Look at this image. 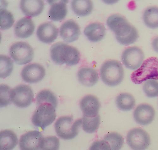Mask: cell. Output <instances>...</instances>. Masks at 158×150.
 Segmentation results:
<instances>
[{
	"label": "cell",
	"instance_id": "obj_1",
	"mask_svg": "<svg viewBox=\"0 0 158 150\" xmlns=\"http://www.w3.org/2000/svg\"><path fill=\"white\" fill-rule=\"evenodd\" d=\"M107 24L110 29L115 33L117 42L122 45L127 46L133 44L139 37L135 27L122 15H111L108 18Z\"/></svg>",
	"mask_w": 158,
	"mask_h": 150
},
{
	"label": "cell",
	"instance_id": "obj_2",
	"mask_svg": "<svg viewBox=\"0 0 158 150\" xmlns=\"http://www.w3.org/2000/svg\"><path fill=\"white\" fill-rule=\"evenodd\" d=\"M52 60L56 64L68 66L77 64L81 60V54L75 47L59 42L52 45L50 49Z\"/></svg>",
	"mask_w": 158,
	"mask_h": 150
},
{
	"label": "cell",
	"instance_id": "obj_3",
	"mask_svg": "<svg viewBox=\"0 0 158 150\" xmlns=\"http://www.w3.org/2000/svg\"><path fill=\"white\" fill-rule=\"evenodd\" d=\"M100 74L102 81L106 85L115 86L120 85L124 77L122 64L115 60L105 62L102 65Z\"/></svg>",
	"mask_w": 158,
	"mask_h": 150
},
{
	"label": "cell",
	"instance_id": "obj_4",
	"mask_svg": "<svg viewBox=\"0 0 158 150\" xmlns=\"http://www.w3.org/2000/svg\"><path fill=\"white\" fill-rule=\"evenodd\" d=\"M82 124V119L75 121L72 116H63L56 121L55 128L59 137L64 140H70L77 135Z\"/></svg>",
	"mask_w": 158,
	"mask_h": 150
},
{
	"label": "cell",
	"instance_id": "obj_5",
	"mask_svg": "<svg viewBox=\"0 0 158 150\" xmlns=\"http://www.w3.org/2000/svg\"><path fill=\"white\" fill-rule=\"evenodd\" d=\"M131 78L136 84L148 79L158 80V59L152 57L144 60L139 69L131 74Z\"/></svg>",
	"mask_w": 158,
	"mask_h": 150
},
{
	"label": "cell",
	"instance_id": "obj_6",
	"mask_svg": "<svg viewBox=\"0 0 158 150\" xmlns=\"http://www.w3.org/2000/svg\"><path fill=\"white\" fill-rule=\"evenodd\" d=\"M37 106L32 117V124L35 126L44 130L56 120V108L52 104L46 103L42 104Z\"/></svg>",
	"mask_w": 158,
	"mask_h": 150
},
{
	"label": "cell",
	"instance_id": "obj_7",
	"mask_svg": "<svg viewBox=\"0 0 158 150\" xmlns=\"http://www.w3.org/2000/svg\"><path fill=\"white\" fill-rule=\"evenodd\" d=\"M10 56L17 64L24 65L31 62L34 56L32 47L28 43L18 42L13 44L10 48Z\"/></svg>",
	"mask_w": 158,
	"mask_h": 150
},
{
	"label": "cell",
	"instance_id": "obj_8",
	"mask_svg": "<svg viewBox=\"0 0 158 150\" xmlns=\"http://www.w3.org/2000/svg\"><path fill=\"white\" fill-rule=\"evenodd\" d=\"M10 99L11 102L18 107H27L33 102V90L28 85H19L11 90Z\"/></svg>",
	"mask_w": 158,
	"mask_h": 150
},
{
	"label": "cell",
	"instance_id": "obj_9",
	"mask_svg": "<svg viewBox=\"0 0 158 150\" xmlns=\"http://www.w3.org/2000/svg\"><path fill=\"white\" fill-rule=\"evenodd\" d=\"M127 143L132 149L144 150L151 144L150 136L146 131L140 128L133 129L128 133Z\"/></svg>",
	"mask_w": 158,
	"mask_h": 150
},
{
	"label": "cell",
	"instance_id": "obj_10",
	"mask_svg": "<svg viewBox=\"0 0 158 150\" xmlns=\"http://www.w3.org/2000/svg\"><path fill=\"white\" fill-rule=\"evenodd\" d=\"M144 58L142 50L139 47H129L123 51L122 61L124 66L130 70H136L141 65Z\"/></svg>",
	"mask_w": 158,
	"mask_h": 150
},
{
	"label": "cell",
	"instance_id": "obj_11",
	"mask_svg": "<svg viewBox=\"0 0 158 150\" xmlns=\"http://www.w3.org/2000/svg\"><path fill=\"white\" fill-rule=\"evenodd\" d=\"M46 75L44 68L37 63L30 64L26 65L22 70L21 75L26 82L33 84L42 80Z\"/></svg>",
	"mask_w": 158,
	"mask_h": 150
},
{
	"label": "cell",
	"instance_id": "obj_12",
	"mask_svg": "<svg viewBox=\"0 0 158 150\" xmlns=\"http://www.w3.org/2000/svg\"><path fill=\"white\" fill-rule=\"evenodd\" d=\"M43 137L42 133L37 130L28 131L22 135L19 142V146L22 150L40 149Z\"/></svg>",
	"mask_w": 158,
	"mask_h": 150
},
{
	"label": "cell",
	"instance_id": "obj_13",
	"mask_svg": "<svg viewBox=\"0 0 158 150\" xmlns=\"http://www.w3.org/2000/svg\"><path fill=\"white\" fill-rule=\"evenodd\" d=\"M155 115L154 108L148 104L138 105L134 113V117L137 123L142 126L148 125L153 121Z\"/></svg>",
	"mask_w": 158,
	"mask_h": 150
},
{
	"label": "cell",
	"instance_id": "obj_14",
	"mask_svg": "<svg viewBox=\"0 0 158 150\" xmlns=\"http://www.w3.org/2000/svg\"><path fill=\"white\" fill-rule=\"evenodd\" d=\"M60 34L64 42H73L78 39L81 34L80 27L73 20H68L61 25Z\"/></svg>",
	"mask_w": 158,
	"mask_h": 150
},
{
	"label": "cell",
	"instance_id": "obj_15",
	"mask_svg": "<svg viewBox=\"0 0 158 150\" xmlns=\"http://www.w3.org/2000/svg\"><path fill=\"white\" fill-rule=\"evenodd\" d=\"M59 30L56 26L52 22L44 23L39 26L36 32L38 39L41 42L51 44L57 38Z\"/></svg>",
	"mask_w": 158,
	"mask_h": 150
},
{
	"label": "cell",
	"instance_id": "obj_16",
	"mask_svg": "<svg viewBox=\"0 0 158 150\" xmlns=\"http://www.w3.org/2000/svg\"><path fill=\"white\" fill-rule=\"evenodd\" d=\"M80 105L83 115L90 117L98 115L101 106L98 99L91 95L83 97L81 101Z\"/></svg>",
	"mask_w": 158,
	"mask_h": 150
},
{
	"label": "cell",
	"instance_id": "obj_17",
	"mask_svg": "<svg viewBox=\"0 0 158 150\" xmlns=\"http://www.w3.org/2000/svg\"><path fill=\"white\" fill-rule=\"evenodd\" d=\"M51 6L48 11L49 19L55 21H60L66 16L68 9L67 4L68 1L57 0V1H48Z\"/></svg>",
	"mask_w": 158,
	"mask_h": 150
},
{
	"label": "cell",
	"instance_id": "obj_18",
	"mask_svg": "<svg viewBox=\"0 0 158 150\" xmlns=\"http://www.w3.org/2000/svg\"><path fill=\"white\" fill-rule=\"evenodd\" d=\"M35 29L34 23L31 17H24L16 23L15 28L16 36L21 38H26L30 37Z\"/></svg>",
	"mask_w": 158,
	"mask_h": 150
},
{
	"label": "cell",
	"instance_id": "obj_19",
	"mask_svg": "<svg viewBox=\"0 0 158 150\" xmlns=\"http://www.w3.org/2000/svg\"><path fill=\"white\" fill-rule=\"evenodd\" d=\"M20 6L25 15L32 17L40 14L44 9V3L41 0H22Z\"/></svg>",
	"mask_w": 158,
	"mask_h": 150
},
{
	"label": "cell",
	"instance_id": "obj_20",
	"mask_svg": "<svg viewBox=\"0 0 158 150\" xmlns=\"http://www.w3.org/2000/svg\"><path fill=\"white\" fill-rule=\"evenodd\" d=\"M78 81L82 85L92 87L97 82L99 78L97 71L94 68L85 67L81 68L78 72Z\"/></svg>",
	"mask_w": 158,
	"mask_h": 150
},
{
	"label": "cell",
	"instance_id": "obj_21",
	"mask_svg": "<svg viewBox=\"0 0 158 150\" xmlns=\"http://www.w3.org/2000/svg\"><path fill=\"white\" fill-rule=\"evenodd\" d=\"M84 33L91 42H98L104 37L106 34V29L101 23H92L86 27Z\"/></svg>",
	"mask_w": 158,
	"mask_h": 150
},
{
	"label": "cell",
	"instance_id": "obj_22",
	"mask_svg": "<svg viewBox=\"0 0 158 150\" xmlns=\"http://www.w3.org/2000/svg\"><path fill=\"white\" fill-rule=\"evenodd\" d=\"M18 142L17 135L14 131L10 130H6L0 133L1 150H12L17 146Z\"/></svg>",
	"mask_w": 158,
	"mask_h": 150
},
{
	"label": "cell",
	"instance_id": "obj_23",
	"mask_svg": "<svg viewBox=\"0 0 158 150\" xmlns=\"http://www.w3.org/2000/svg\"><path fill=\"white\" fill-rule=\"evenodd\" d=\"M71 6L75 14L81 17L90 15L94 7L93 3L89 0H74Z\"/></svg>",
	"mask_w": 158,
	"mask_h": 150
},
{
	"label": "cell",
	"instance_id": "obj_24",
	"mask_svg": "<svg viewBox=\"0 0 158 150\" xmlns=\"http://www.w3.org/2000/svg\"><path fill=\"white\" fill-rule=\"evenodd\" d=\"M116 104L120 110L129 111L135 107V100L133 95L128 93H122L117 97Z\"/></svg>",
	"mask_w": 158,
	"mask_h": 150
},
{
	"label": "cell",
	"instance_id": "obj_25",
	"mask_svg": "<svg viewBox=\"0 0 158 150\" xmlns=\"http://www.w3.org/2000/svg\"><path fill=\"white\" fill-rule=\"evenodd\" d=\"M144 23L148 28L155 29L158 28V7L152 6L144 11L143 15Z\"/></svg>",
	"mask_w": 158,
	"mask_h": 150
},
{
	"label": "cell",
	"instance_id": "obj_26",
	"mask_svg": "<svg viewBox=\"0 0 158 150\" xmlns=\"http://www.w3.org/2000/svg\"><path fill=\"white\" fill-rule=\"evenodd\" d=\"M101 118L98 114L94 117L83 116L82 126L83 130L88 133L95 132L98 129L100 124Z\"/></svg>",
	"mask_w": 158,
	"mask_h": 150
},
{
	"label": "cell",
	"instance_id": "obj_27",
	"mask_svg": "<svg viewBox=\"0 0 158 150\" xmlns=\"http://www.w3.org/2000/svg\"><path fill=\"white\" fill-rule=\"evenodd\" d=\"M44 103L51 104L56 108L57 106V100L56 95L53 92L49 90L45 89L41 90L37 95V106Z\"/></svg>",
	"mask_w": 158,
	"mask_h": 150
},
{
	"label": "cell",
	"instance_id": "obj_28",
	"mask_svg": "<svg viewBox=\"0 0 158 150\" xmlns=\"http://www.w3.org/2000/svg\"><path fill=\"white\" fill-rule=\"evenodd\" d=\"M104 140L107 141L110 145L111 150H120L122 147L124 139L120 134L113 132L109 133L105 135Z\"/></svg>",
	"mask_w": 158,
	"mask_h": 150
},
{
	"label": "cell",
	"instance_id": "obj_29",
	"mask_svg": "<svg viewBox=\"0 0 158 150\" xmlns=\"http://www.w3.org/2000/svg\"><path fill=\"white\" fill-rule=\"evenodd\" d=\"M0 77L5 78L11 74L14 68L13 62L8 56L4 55L0 56Z\"/></svg>",
	"mask_w": 158,
	"mask_h": 150
},
{
	"label": "cell",
	"instance_id": "obj_30",
	"mask_svg": "<svg viewBox=\"0 0 158 150\" xmlns=\"http://www.w3.org/2000/svg\"><path fill=\"white\" fill-rule=\"evenodd\" d=\"M14 16L6 9L2 8L0 11V29L2 30H8L15 22Z\"/></svg>",
	"mask_w": 158,
	"mask_h": 150
},
{
	"label": "cell",
	"instance_id": "obj_31",
	"mask_svg": "<svg viewBox=\"0 0 158 150\" xmlns=\"http://www.w3.org/2000/svg\"><path fill=\"white\" fill-rule=\"evenodd\" d=\"M143 91L147 97L154 98L158 96V82L154 80L147 81L143 85Z\"/></svg>",
	"mask_w": 158,
	"mask_h": 150
},
{
	"label": "cell",
	"instance_id": "obj_32",
	"mask_svg": "<svg viewBox=\"0 0 158 150\" xmlns=\"http://www.w3.org/2000/svg\"><path fill=\"white\" fill-rule=\"evenodd\" d=\"M60 145L59 139L56 136H50L43 138L40 146L43 150H57Z\"/></svg>",
	"mask_w": 158,
	"mask_h": 150
},
{
	"label": "cell",
	"instance_id": "obj_33",
	"mask_svg": "<svg viewBox=\"0 0 158 150\" xmlns=\"http://www.w3.org/2000/svg\"><path fill=\"white\" fill-rule=\"evenodd\" d=\"M1 90V98L0 103L1 107H3L8 106L11 102L10 93L11 89L8 85L2 84L0 86Z\"/></svg>",
	"mask_w": 158,
	"mask_h": 150
},
{
	"label": "cell",
	"instance_id": "obj_34",
	"mask_svg": "<svg viewBox=\"0 0 158 150\" xmlns=\"http://www.w3.org/2000/svg\"><path fill=\"white\" fill-rule=\"evenodd\" d=\"M90 150H111L110 146L108 143L104 139L94 142L91 145Z\"/></svg>",
	"mask_w": 158,
	"mask_h": 150
},
{
	"label": "cell",
	"instance_id": "obj_35",
	"mask_svg": "<svg viewBox=\"0 0 158 150\" xmlns=\"http://www.w3.org/2000/svg\"><path fill=\"white\" fill-rule=\"evenodd\" d=\"M152 46L154 51L158 53V37L153 39L152 42Z\"/></svg>",
	"mask_w": 158,
	"mask_h": 150
}]
</instances>
